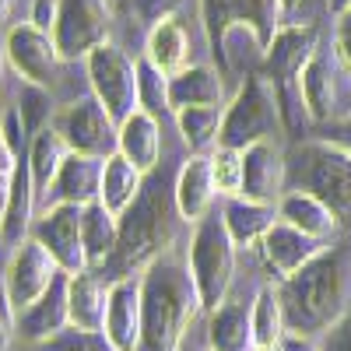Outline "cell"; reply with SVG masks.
<instances>
[{
	"mask_svg": "<svg viewBox=\"0 0 351 351\" xmlns=\"http://www.w3.org/2000/svg\"><path fill=\"white\" fill-rule=\"evenodd\" d=\"M278 218L316 243H330L341 232V218L319 197H313L306 190H285V197L278 200Z\"/></svg>",
	"mask_w": 351,
	"mask_h": 351,
	"instance_id": "obj_22",
	"label": "cell"
},
{
	"mask_svg": "<svg viewBox=\"0 0 351 351\" xmlns=\"http://www.w3.org/2000/svg\"><path fill=\"white\" fill-rule=\"evenodd\" d=\"M334 60L351 77V8L341 11L334 21Z\"/></svg>",
	"mask_w": 351,
	"mask_h": 351,
	"instance_id": "obj_40",
	"label": "cell"
},
{
	"mask_svg": "<svg viewBox=\"0 0 351 351\" xmlns=\"http://www.w3.org/2000/svg\"><path fill=\"white\" fill-rule=\"evenodd\" d=\"M0 137H4V144L11 148V155L21 158V148H25L28 134H25V123H21L18 109H8V112H4V123H0Z\"/></svg>",
	"mask_w": 351,
	"mask_h": 351,
	"instance_id": "obj_42",
	"label": "cell"
},
{
	"mask_svg": "<svg viewBox=\"0 0 351 351\" xmlns=\"http://www.w3.org/2000/svg\"><path fill=\"white\" fill-rule=\"evenodd\" d=\"M81 243L88 256V271H102L109 256L116 253V243H120V218L106 211L99 200L81 208Z\"/></svg>",
	"mask_w": 351,
	"mask_h": 351,
	"instance_id": "obj_29",
	"label": "cell"
},
{
	"mask_svg": "<svg viewBox=\"0 0 351 351\" xmlns=\"http://www.w3.org/2000/svg\"><path fill=\"white\" fill-rule=\"evenodd\" d=\"M137 88H141V109L152 112V116H162V112H172L169 106V77L152 67L148 60H137Z\"/></svg>",
	"mask_w": 351,
	"mask_h": 351,
	"instance_id": "obj_36",
	"label": "cell"
},
{
	"mask_svg": "<svg viewBox=\"0 0 351 351\" xmlns=\"http://www.w3.org/2000/svg\"><path fill=\"white\" fill-rule=\"evenodd\" d=\"M176 197L165 186V176L152 172L144 180L141 197L130 204V211L120 218V243L109 263L99 271L106 281H123V278H141L155 260H162L172 250L176 239Z\"/></svg>",
	"mask_w": 351,
	"mask_h": 351,
	"instance_id": "obj_3",
	"label": "cell"
},
{
	"mask_svg": "<svg viewBox=\"0 0 351 351\" xmlns=\"http://www.w3.org/2000/svg\"><path fill=\"white\" fill-rule=\"evenodd\" d=\"M67 155H71V148H67L64 137L56 134L53 127L39 130L32 141H28V155H25V162H28L32 183H36V190H39L43 197L49 193V186H53V180H56V172H60V165L67 162Z\"/></svg>",
	"mask_w": 351,
	"mask_h": 351,
	"instance_id": "obj_33",
	"label": "cell"
},
{
	"mask_svg": "<svg viewBox=\"0 0 351 351\" xmlns=\"http://www.w3.org/2000/svg\"><path fill=\"white\" fill-rule=\"evenodd\" d=\"M11 4H14V0H0V28H4L8 18H11Z\"/></svg>",
	"mask_w": 351,
	"mask_h": 351,
	"instance_id": "obj_50",
	"label": "cell"
},
{
	"mask_svg": "<svg viewBox=\"0 0 351 351\" xmlns=\"http://www.w3.org/2000/svg\"><path fill=\"white\" fill-rule=\"evenodd\" d=\"M109 0H60L53 25V43L60 60H88L99 46L109 43Z\"/></svg>",
	"mask_w": 351,
	"mask_h": 351,
	"instance_id": "obj_9",
	"label": "cell"
},
{
	"mask_svg": "<svg viewBox=\"0 0 351 351\" xmlns=\"http://www.w3.org/2000/svg\"><path fill=\"white\" fill-rule=\"evenodd\" d=\"M278 351H319V344L309 341V337H299V334H285Z\"/></svg>",
	"mask_w": 351,
	"mask_h": 351,
	"instance_id": "obj_45",
	"label": "cell"
},
{
	"mask_svg": "<svg viewBox=\"0 0 351 351\" xmlns=\"http://www.w3.org/2000/svg\"><path fill=\"white\" fill-rule=\"evenodd\" d=\"M288 190H306L348 221L351 218V155L334 141H302L288 152Z\"/></svg>",
	"mask_w": 351,
	"mask_h": 351,
	"instance_id": "obj_4",
	"label": "cell"
},
{
	"mask_svg": "<svg viewBox=\"0 0 351 351\" xmlns=\"http://www.w3.org/2000/svg\"><path fill=\"white\" fill-rule=\"evenodd\" d=\"M316 53V32H313V25H295V21H285L271 46L263 49V77H271L274 88L281 84H299V74L302 67L309 64V56Z\"/></svg>",
	"mask_w": 351,
	"mask_h": 351,
	"instance_id": "obj_15",
	"label": "cell"
},
{
	"mask_svg": "<svg viewBox=\"0 0 351 351\" xmlns=\"http://www.w3.org/2000/svg\"><path fill=\"white\" fill-rule=\"evenodd\" d=\"M348 8H351V0H330V11H337V14L348 11Z\"/></svg>",
	"mask_w": 351,
	"mask_h": 351,
	"instance_id": "obj_51",
	"label": "cell"
},
{
	"mask_svg": "<svg viewBox=\"0 0 351 351\" xmlns=\"http://www.w3.org/2000/svg\"><path fill=\"white\" fill-rule=\"evenodd\" d=\"M197 313L204 306L186 260L169 250L141 274V351H180Z\"/></svg>",
	"mask_w": 351,
	"mask_h": 351,
	"instance_id": "obj_2",
	"label": "cell"
},
{
	"mask_svg": "<svg viewBox=\"0 0 351 351\" xmlns=\"http://www.w3.org/2000/svg\"><path fill=\"white\" fill-rule=\"evenodd\" d=\"M8 200H11V176H0V225L8 215Z\"/></svg>",
	"mask_w": 351,
	"mask_h": 351,
	"instance_id": "obj_47",
	"label": "cell"
},
{
	"mask_svg": "<svg viewBox=\"0 0 351 351\" xmlns=\"http://www.w3.org/2000/svg\"><path fill=\"white\" fill-rule=\"evenodd\" d=\"M109 4H123V0H109Z\"/></svg>",
	"mask_w": 351,
	"mask_h": 351,
	"instance_id": "obj_54",
	"label": "cell"
},
{
	"mask_svg": "<svg viewBox=\"0 0 351 351\" xmlns=\"http://www.w3.org/2000/svg\"><path fill=\"white\" fill-rule=\"evenodd\" d=\"M60 274H64V271L56 267V260L49 256V250H46L36 236H28V239H21V243L11 250L0 281H4V291H8L11 306H14L18 313H25L28 306H36V302L46 295Z\"/></svg>",
	"mask_w": 351,
	"mask_h": 351,
	"instance_id": "obj_10",
	"label": "cell"
},
{
	"mask_svg": "<svg viewBox=\"0 0 351 351\" xmlns=\"http://www.w3.org/2000/svg\"><path fill=\"white\" fill-rule=\"evenodd\" d=\"M256 351H278V348H256Z\"/></svg>",
	"mask_w": 351,
	"mask_h": 351,
	"instance_id": "obj_53",
	"label": "cell"
},
{
	"mask_svg": "<svg viewBox=\"0 0 351 351\" xmlns=\"http://www.w3.org/2000/svg\"><path fill=\"white\" fill-rule=\"evenodd\" d=\"M250 309L253 302L246 299H225L218 309H211L208 313V351H256Z\"/></svg>",
	"mask_w": 351,
	"mask_h": 351,
	"instance_id": "obj_24",
	"label": "cell"
},
{
	"mask_svg": "<svg viewBox=\"0 0 351 351\" xmlns=\"http://www.w3.org/2000/svg\"><path fill=\"white\" fill-rule=\"evenodd\" d=\"M319 4H327V8H330V0H319Z\"/></svg>",
	"mask_w": 351,
	"mask_h": 351,
	"instance_id": "obj_55",
	"label": "cell"
},
{
	"mask_svg": "<svg viewBox=\"0 0 351 351\" xmlns=\"http://www.w3.org/2000/svg\"><path fill=\"white\" fill-rule=\"evenodd\" d=\"M14 337H18V309L11 306L4 281H0V351H11Z\"/></svg>",
	"mask_w": 351,
	"mask_h": 351,
	"instance_id": "obj_41",
	"label": "cell"
},
{
	"mask_svg": "<svg viewBox=\"0 0 351 351\" xmlns=\"http://www.w3.org/2000/svg\"><path fill=\"white\" fill-rule=\"evenodd\" d=\"M299 4H302V0H278L281 14H295V11H299Z\"/></svg>",
	"mask_w": 351,
	"mask_h": 351,
	"instance_id": "obj_49",
	"label": "cell"
},
{
	"mask_svg": "<svg viewBox=\"0 0 351 351\" xmlns=\"http://www.w3.org/2000/svg\"><path fill=\"white\" fill-rule=\"evenodd\" d=\"M288 190V155L278 141H256L243 152V200L274 204Z\"/></svg>",
	"mask_w": 351,
	"mask_h": 351,
	"instance_id": "obj_14",
	"label": "cell"
},
{
	"mask_svg": "<svg viewBox=\"0 0 351 351\" xmlns=\"http://www.w3.org/2000/svg\"><path fill=\"white\" fill-rule=\"evenodd\" d=\"M102 165H106V158H88V155L71 152L46 193V208H53V204H74V208L95 204L99 190H102Z\"/></svg>",
	"mask_w": 351,
	"mask_h": 351,
	"instance_id": "obj_21",
	"label": "cell"
},
{
	"mask_svg": "<svg viewBox=\"0 0 351 351\" xmlns=\"http://www.w3.org/2000/svg\"><path fill=\"white\" fill-rule=\"evenodd\" d=\"M36 351H112L106 344V337L99 341V334H77L74 337H56V341H46V344H36Z\"/></svg>",
	"mask_w": 351,
	"mask_h": 351,
	"instance_id": "obj_39",
	"label": "cell"
},
{
	"mask_svg": "<svg viewBox=\"0 0 351 351\" xmlns=\"http://www.w3.org/2000/svg\"><path fill=\"white\" fill-rule=\"evenodd\" d=\"M56 11H60V0H32V14H28V21H32L36 28H43V32H49V36H53Z\"/></svg>",
	"mask_w": 351,
	"mask_h": 351,
	"instance_id": "obj_43",
	"label": "cell"
},
{
	"mask_svg": "<svg viewBox=\"0 0 351 351\" xmlns=\"http://www.w3.org/2000/svg\"><path fill=\"white\" fill-rule=\"evenodd\" d=\"M348 285H351L348 256L327 246L295 278L274 285L285 313V330L309 341L327 337L348 316Z\"/></svg>",
	"mask_w": 351,
	"mask_h": 351,
	"instance_id": "obj_1",
	"label": "cell"
},
{
	"mask_svg": "<svg viewBox=\"0 0 351 351\" xmlns=\"http://www.w3.org/2000/svg\"><path fill=\"white\" fill-rule=\"evenodd\" d=\"M221 221L228 228L232 243H236V250L239 246L256 250L263 243V236L271 232V225L278 221V208L274 204H253V200H243V197H228Z\"/></svg>",
	"mask_w": 351,
	"mask_h": 351,
	"instance_id": "obj_27",
	"label": "cell"
},
{
	"mask_svg": "<svg viewBox=\"0 0 351 351\" xmlns=\"http://www.w3.org/2000/svg\"><path fill=\"white\" fill-rule=\"evenodd\" d=\"M256 250H260V256H263V267H267V274L274 278V285H281V281H288V278H295L306 263H313L319 253L327 250V243H316V239L302 236L299 228H291V225H285V221L278 218Z\"/></svg>",
	"mask_w": 351,
	"mask_h": 351,
	"instance_id": "obj_16",
	"label": "cell"
},
{
	"mask_svg": "<svg viewBox=\"0 0 351 351\" xmlns=\"http://www.w3.org/2000/svg\"><path fill=\"white\" fill-rule=\"evenodd\" d=\"M127 4H130L134 21L144 25V28L152 32L155 25H162V21H169V18L180 14L186 0H127Z\"/></svg>",
	"mask_w": 351,
	"mask_h": 351,
	"instance_id": "obj_38",
	"label": "cell"
},
{
	"mask_svg": "<svg viewBox=\"0 0 351 351\" xmlns=\"http://www.w3.org/2000/svg\"><path fill=\"white\" fill-rule=\"evenodd\" d=\"M71 327V313H67V274H60L53 281V288L46 295L28 306L25 313H18V337L25 344H46L56 341Z\"/></svg>",
	"mask_w": 351,
	"mask_h": 351,
	"instance_id": "obj_20",
	"label": "cell"
},
{
	"mask_svg": "<svg viewBox=\"0 0 351 351\" xmlns=\"http://www.w3.org/2000/svg\"><path fill=\"white\" fill-rule=\"evenodd\" d=\"M109 285L99 271L67 274V313L77 334H102L109 309Z\"/></svg>",
	"mask_w": 351,
	"mask_h": 351,
	"instance_id": "obj_19",
	"label": "cell"
},
{
	"mask_svg": "<svg viewBox=\"0 0 351 351\" xmlns=\"http://www.w3.org/2000/svg\"><path fill=\"white\" fill-rule=\"evenodd\" d=\"M225 74L215 67H186L183 74L169 77V106L186 109V106H225Z\"/></svg>",
	"mask_w": 351,
	"mask_h": 351,
	"instance_id": "obj_31",
	"label": "cell"
},
{
	"mask_svg": "<svg viewBox=\"0 0 351 351\" xmlns=\"http://www.w3.org/2000/svg\"><path fill=\"white\" fill-rule=\"evenodd\" d=\"M144 176L141 169H134L120 152L116 155H109L106 158V165H102V190H99V204L106 211H112L116 218H123L127 211H130V204L141 197V190H144Z\"/></svg>",
	"mask_w": 351,
	"mask_h": 351,
	"instance_id": "obj_30",
	"label": "cell"
},
{
	"mask_svg": "<svg viewBox=\"0 0 351 351\" xmlns=\"http://www.w3.org/2000/svg\"><path fill=\"white\" fill-rule=\"evenodd\" d=\"M186 271L193 278L204 313L218 309L228 299L232 278H236V243H232L221 215L211 211L193 225L186 246Z\"/></svg>",
	"mask_w": 351,
	"mask_h": 351,
	"instance_id": "obj_5",
	"label": "cell"
},
{
	"mask_svg": "<svg viewBox=\"0 0 351 351\" xmlns=\"http://www.w3.org/2000/svg\"><path fill=\"white\" fill-rule=\"evenodd\" d=\"M281 127V112H278V95L271 77H263L260 71L246 74L239 92L232 95L221 116V134H218V148H236L246 152L256 141H274V130Z\"/></svg>",
	"mask_w": 351,
	"mask_h": 351,
	"instance_id": "obj_6",
	"label": "cell"
},
{
	"mask_svg": "<svg viewBox=\"0 0 351 351\" xmlns=\"http://www.w3.org/2000/svg\"><path fill=\"white\" fill-rule=\"evenodd\" d=\"M36 183H32V172H28V162L18 158L14 172H11V200H8V215L4 225H0V243L4 246H18L21 239L32 236V225H36Z\"/></svg>",
	"mask_w": 351,
	"mask_h": 351,
	"instance_id": "obj_26",
	"label": "cell"
},
{
	"mask_svg": "<svg viewBox=\"0 0 351 351\" xmlns=\"http://www.w3.org/2000/svg\"><path fill=\"white\" fill-rule=\"evenodd\" d=\"M102 337L112 351H141V278H123L109 285Z\"/></svg>",
	"mask_w": 351,
	"mask_h": 351,
	"instance_id": "obj_17",
	"label": "cell"
},
{
	"mask_svg": "<svg viewBox=\"0 0 351 351\" xmlns=\"http://www.w3.org/2000/svg\"><path fill=\"white\" fill-rule=\"evenodd\" d=\"M120 152L134 169H141L144 176H152L158 169V158H162V127H158V116L137 109L130 120L120 123Z\"/></svg>",
	"mask_w": 351,
	"mask_h": 351,
	"instance_id": "obj_25",
	"label": "cell"
},
{
	"mask_svg": "<svg viewBox=\"0 0 351 351\" xmlns=\"http://www.w3.org/2000/svg\"><path fill=\"white\" fill-rule=\"evenodd\" d=\"M4 64H8V53H4V39H0V81H4Z\"/></svg>",
	"mask_w": 351,
	"mask_h": 351,
	"instance_id": "obj_52",
	"label": "cell"
},
{
	"mask_svg": "<svg viewBox=\"0 0 351 351\" xmlns=\"http://www.w3.org/2000/svg\"><path fill=\"white\" fill-rule=\"evenodd\" d=\"M211 169H215V186L225 197L243 193V152L236 148H215L211 152Z\"/></svg>",
	"mask_w": 351,
	"mask_h": 351,
	"instance_id": "obj_37",
	"label": "cell"
},
{
	"mask_svg": "<svg viewBox=\"0 0 351 351\" xmlns=\"http://www.w3.org/2000/svg\"><path fill=\"white\" fill-rule=\"evenodd\" d=\"M53 130L64 137V144L74 155L88 158H109L116 155V144H120V127L95 95H81L60 106L53 116Z\"/></svg>",
	"mask_w": 351,
	"mask_h": 351,
	"instance_id": "obj_8",
	"label": "cell"
},
{
	"mask_svg": "<svg viewBox=\"0 0 351 351\" xmlns=\"http://www.w3.org/2000/svg\"><path fill=\"white\" fill-rule=\"evenodd\" d=\"M200 14L215 56L221 49L225 32H232V28H253L263 46H271L274 32L281 28L278 0H200Z\"/></svg>",
	"mask_w": 351,
	"mask_h": 351,
	"instance_id": "obj_11",
	"label": "cell"
},
{
	"mask_svg": "<svg viewBox=\"0 0 351 351\" xmlns=\"http://www.w3.org/2000/svg\"><path fill=\"white\" fill-rule=\"evenodd\" d=\"M14 165H18V158L11 155V148L4 144V137H0V176H11V172H14Z\"/></svg>",
	"mask_w": 351,
	"mask_h": 351,
	"instance_id": "obj_46",
	"label": "cell"
},
{
	"mask_svg": "<svg viewBox=\"0 0 351 351\" xmlns=\"http://www.w3.org/2000/svg\"><path fill=\"white\" fill-rule=\"evenodd\" d=\"M215 169H211V155H190L180 165V176L172 183V197H176V211H180L183 221L197 225L200 218L211 215L215 204Z\"/></svg>",
	"mask_w": 351,
	"mask_h": 351,
	"instance_id": "obj_18",
	"label": "cell"
},
{
	"mask_svg": "<svg viewBox=\"0 0 351 351\" xmlns=\"http://www.w3.org/2000/svg\"><path fill=\"white\" fill-rule=\"evenodd\" d=\"M204 351H208V348H204Z\"/></svg>",
	"mask_w": 351,
	"mask_h": 351,
	"instance_id": "obj_56",
	"label": "cell"
},
{
	"mask_svg": "<svg viewBox=\"0 0 351 351\" xmlns=\"http://www.w3.org/2000/svg\"><path fill=\"white\" fill-rule=\"evenodd\" d=\"M88 84H92V95L102 102V109L116 120L120 127L123 120L141 109V88H137V60L127 56L120 46H99L88 56Z\"/></svg>",
	"mask_w": 351,
	"mask_h": 351,
	"instance_id": "obj_7",
	"label": "cell"
},
{
	"mask_svg": "<svg viewBox=\"0 0 351 351\" xmlns=\"http://www.w3.org/2000/svg\"><path fill=\"white\" fill-rule=\"evenodd\" d=\"M221 116H225V106H186V109H176V127H180L183 144L190 148V155H211L218 148Z\"/></svg>",
	"mask_w": 351,
	"mask_h": 351,
	"instance_id": "obj_32",
	"label": "cell"
},
{
	"mask_svg": "<svg viewBox=\"0 0 351 351\" xmlns=\"http://www.w3.org/2000/svg\"><path fill=\"white\" fill-rule=\"evenodd\" d=\"M250 324H253V344H256V348H278L281 337L288 334L274 285H260V288H256L253 309H250Z\"/></svg>",
	"mask_w": 351,
	"mask_h": 351,
	"instance_id": "obj_34",
	"label": "cell"
},
{
	"mask_svg": "<svg viewBox=\"0 0 351 351\" xmlns=\"http://www.w3.org/2000/svg\"><path fill=\"white\" fill-rule=\"evenodd\" d=\"M18 116H21V123H25V134L28 141H32L39 130L53 127V116H56V106L49 99V88H36V84H25L21 88V99H18Z\"/></svg>",
	"mask_w": 351,
	"mask_h": 351,
	"instance_id": "obj_35",
	"label": "cell"
},
{
	"mask_svg": "<svg viewBox=\"0 0 351 351\" xmlns=\"http://www.w3.org/2000/svg\"><path fill=\"white\" fill-rule=\"evenodd\" d=\"M144 60L158 67L165 77H176L190 67V36L180 18H169L152 28L148 43H144Z\"/></svg>",
	"mask_w": 351,
	"mask_h": 351,
	"instance_id": "obj_28",
	"label": "cell"
},
{
	"mask_svg": "<svg viewBox=\"0 0 351 351\" xmlns=\"http://www.w3.org/2000/svg\"><path fill=\"white\" fill-rule=\"evenodd\" d=\"M299 92L313 123H330L337 116V67L324 49L309 56V64L299 74Z\"/></svg>",
	"mask_w": 351,
	"mask_h": 351,
	"instance_id": "obj_23",
	"label": "cell"
},
{
	"mask_svg": "<svg viewBox=\"0 0 351 351\" xmlns=\"http://www.w3.org/2000/svg\"><path fill=\"white\" fill-rule=\"evenodd\" d=\"M319 351H351V313L341 319V324L324 337V344H319Z\"/></svg>",
	"mask_w": 351,
	"mask_h": 351,
	"instance_id": "obj_44",
	"label": "cell"
},
{
	"mask_svg": "<svg viewBox=\"0 0 351 351\" xmlns=\"http://www.w3.org/2000/svg\"><path fill=\"white\" fill-rule=\"evenodd\" d=\"M334 144H341V148L351 155V116H348V120H341V137Z\"/></svg>",
	"mask_w": 351,
	"mask_h": 351,
	"instance_id": "obj_48",
	"label": "cell"
},
{
	"mask_svg": "<svg viewBox=\"0 0 351 351\" xmlns=\"http://www.w3.org/2000/svg\"><path fill=\"white\" fill-rule=\"evenodd\" d=\"M32 236L49 250V256L56 260V267L64 274L88 271V256H84V243H81V208H74V204L43 208V215L32 225Z\"/></svg>",
	"mask_w": 351,
	"mask_h": 351,
	"instance_id": "obj_13",
	"label": "cell"
},
{
	"mask_svg": "<svg viewBox=\"0 0 351 351\" xmlns=\"http://www.w3.org/2000/svg\"><path fill=\"white\" fill-rule=\"evenodd\" d=\"M4 53L8 64L14 67V74L25 84L36 88H49L56 81V67H60V53H56V43L49 32L36 28L32 21H18L4 32Z\"/></svg>",
	"mask_w": 351,
	"mask_h": 351,
	"instance_id": "obj_12",
	"label": "cell"
}]
</instances>
